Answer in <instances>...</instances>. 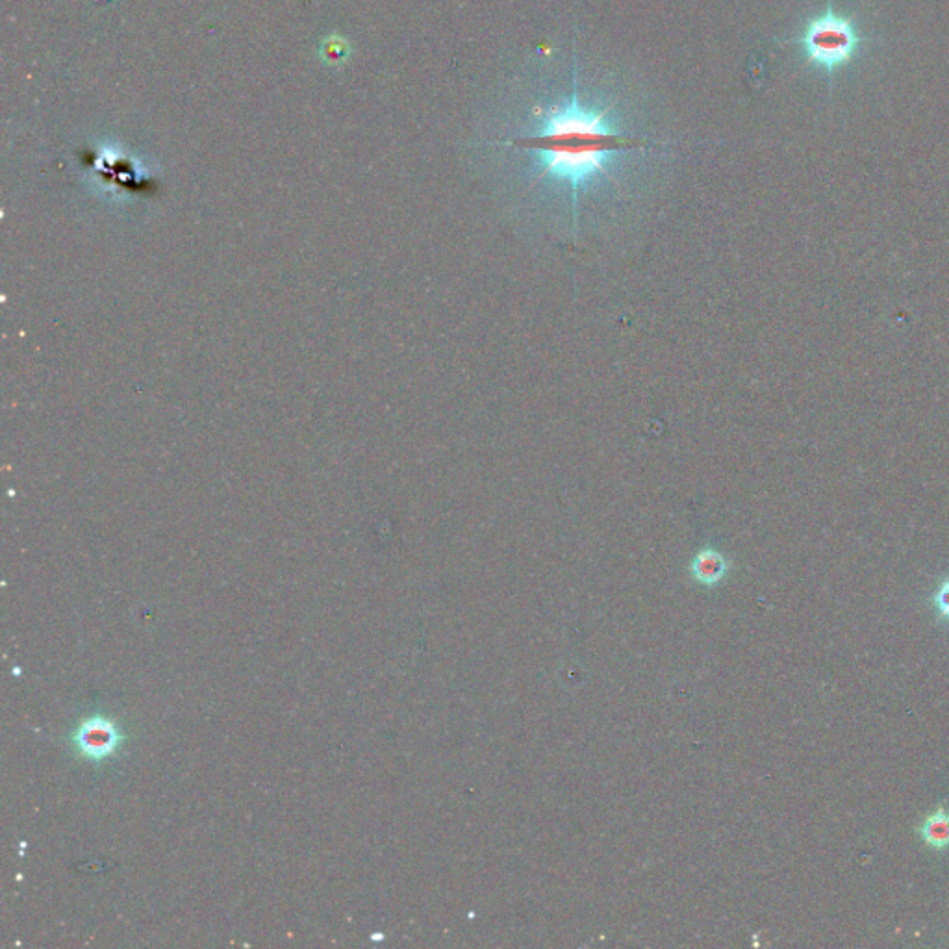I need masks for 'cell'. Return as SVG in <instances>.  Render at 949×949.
Masks as SVG:
<instances>
[{
  "label": "cell",
  "instance_id": "3957f363",
  "mask_svg": "<svg viewBox=\"0 0 949 949\" xmlns=\"http://www.w3.org/2000/svg\"><path fill=\"white\" fill-rule=\"evenodd\" d=\"M117 742H119V734L115 731L114 725L104 720L86 723L76 734V744L82 749V753L91 759L108 757L114 751Z\"/></svg>",
  "mask_w": 949,
  "mask_h": 949
},
{
  "label": "cell",
  "instance_id": "8992f818",
  "mask_svg": "<svg viewBox=\"0 0 949 949\" xmlns=\"http://www.w3.org/2000/svg\"><path fill=\"white\" fill-rule=\"evenodd\" d=\"M933 603L937 607L938 616L942 620L949 621V579L938 586L937 594L933 597Z\"/></svg>",
  "mask_w": 949,
  "mask_h": 949
},
{
  "label": "cell",
  "instance_id": "7a4b0ae2",
  "mask_svg": "<svg viewBox=\"0 0 949 949\" xmlns=\"http://www.w3.org/2000/svg\"><path fill=\"white\" fill-rule=\"evenodd\" d=\"M862 41L855 21L836 13L833 2L827 4L820 17L810 19L798 39L810 64L820 65L829 75L855 58Z\"/></svg>",
  "mask_w": 949,
  "mask_h": 949
},
{
  "label": "cell",
  "instance_id": "6da1fadb",
  "mask_svg": "<svg viewBox=\"0 0 949 949\" xmlns=\"http://www.w3.org/2000/svg\"><path fill=\"white\" fill-rule=\"evenodd\" d=\"M508 145L534 152L540 178H551L570 191L577 223L581 193L608 177V165L614 156L644 149L647 143L614 130L603 112L584 108L573 95L570 102L555 106L545 115L544 127L538 132Z\"/></svg>",
  "mask_w": 949,
  "mask_h": 949
},
{
  "label": "cell",
  "instance_id": "277c9868",
  "mask_svg": "<svg viewBox=\"0 0 949 949\" xmlns=\"http://www.w3.org/2000/svg\"><path fill=\"white\" fill-rule=\"evenodd\" d=\"M690 570H692V575H694L697 583L705 584V586H716V584L722 583L723 577L727 575L729 562L720 551L707 547V549H701L697 553L696 558L692 560Z\"/></svg>",
  "mask_w": 949,
  "mask_h": 949
},
{
  "label": "cell",
  "instance_id": "5b68a950",
  "mask_svg": "<svg viewBox=\"0 0 949 949\" xmlns=\"http://www.w3.org/2000/svg\"><path fill=\"white\" fill-rule=\"evenodd\" d=\"M920 836L925 844L935 851H948L949 849V812L940 807L933 814L925 818L924 823L920 825Z\"/></svg>",
  "mask_w": 949,
  "mask_h": 949
}]
</instances>
